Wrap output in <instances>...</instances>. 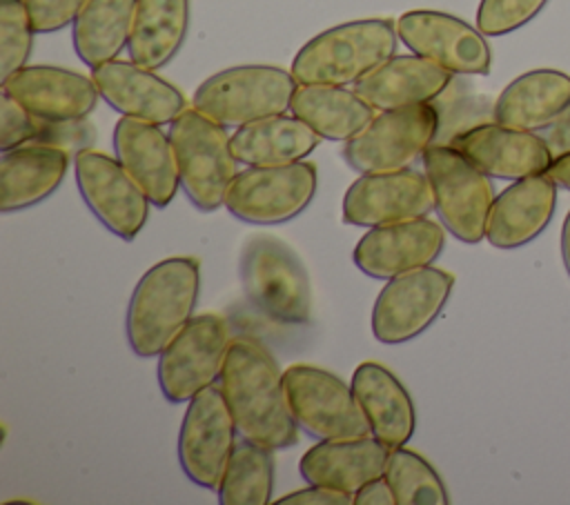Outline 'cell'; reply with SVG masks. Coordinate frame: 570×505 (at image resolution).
<instances>
[{"instance_id": "6da1fadb", "label": "cell", "mask_w": 570, "mask_h": 505, "mask_svg": "<svg viewBox=\"0 0 570 505\" xmlns=\"http://www.w3.org/2000/svg\"><path fill=\"white\" fill-rule=\"evenodd\" d=\"M218 385L240 436L269 449L296 445L298 425L287 405L283 369L263 343L232 338Z\"/></svg>"}, {"instance_id": "7a4b0ae2", "label": "cell", "mask_w": 570, "mask_h": 505, "mask_svg": "<svg viewBox=\"0 0 570 505\" xmlns=\"http://www.w3.org/2000/svg\"><path fill=\"white\" fill-rule=\"evenodd\" d=\"M200 294V263L191 256H171L149 267L136 283L125 334L136 356H158L194 318Z\"/></svg>"}, {"instance_id": "3957f363", "label": "cell", "mask_w": 570, "mask_h": 505, "mask_svg": "<svg viewBox=\"0 0 570 505\" xmlns=\"http://www.w3.org/2000/svg\"><path fill=\"white\" fill-rule=\"evenodd\" d=\"M396 22L365 18L336 24L307 40L292 60L298 85H356L396 53Z\"/></svg>"}, {"instance_id": "277c9868", "label": "cell", "mask_w": 570, "mask_h": 505, "mask_svg": "<svg viewBox=\"0 0 570 505\" xmlns=\"http://www.w3.org/2000/svg\"><path fill=\"white\" fill-rule=\"evenodd\" d=\"M247 300L269 320L305 325L312 316L309 276L298 254L272 234H252L238 258Z\"/></svg>"}, {"instance_id": "5b68a950", "label": "cell", "mask_w": 570, "mask_h": 505, "mask_svg": "<svg viewBox=\"0 0 570 505\" xmlns=\"http://www.w3.org/2000/svg\"><path fill=\"white\" fill-rule=\"evenodd\" d=\"M180 189L189 202L209 214L225 207L227 189L236 178V158L227 127L196 107H187L171 125Z\"/></svg>"}, {"instance_id": "8992f818", "label": "cell", "mask_w": 570, "mask_h": 505, "mask_svg": "<svg viewBox=\"0 0 570 505\" xmlns=\"http://www.w3.org/2000/svg\"><path fill=\"white\" fill-rule=\"evenodd\" d=\"M421 162L441 225L465 245L481 242L490 207L497 198L490 176L448 142L430 145Z\"/></svg>"}, {"instance_id": "52a82bcc", "label": "cell", "mask_w": 570, "mask_h": 505, "mask_svg": "<svg viewBox=\"0 0 570 505\" xmlns=\"http://www.w3.org/2000/svg\"><path fill=\"white\" fill-rule=\"evenodd\" d=\"M298 80L292 71L274 65H238L205 78L194 91V107L225 127L285 113Z\"/></svg>"}, {"instance_id": "ba28073f", "label": "cell", "mask_w": 570, "mask_h": 505, "mask_svg": "<svg viewBox=\"0 0 570 505\" xmlns=\"http://www.w3.org/2000/svg\"><path fill=\"white\" fill-rule=\"evenodd\" d=\"M439 125L432 102L379 111L343 145V160L358 174L407 169L436 142Z\"/></svg>"}, {"instance_id": "9c48e42d", "label": "cell", "mask_w": 570, "mask_h": 505, "mask_svg": "<svg viewBox=\"0 0 570 505\" xmlns=\"http://www.w3.org/2000/svg\"><path fill=\"white\" fill-rule=\"evenodd\" d=\"M287 405L298 429L316 440L370 436V423L347 385L314 365H289L283 372Z\"/></svg>"}, {"instance_id": "30bf717a", "label": "cell", "mask_w": 570, "mask_h": 505, "mask_svg": "<svg viewBox=\"0 0 570 505\" xmlns=\"http://www.w3.org/2000/svg\"><path fill=\"white\" fill-rule=\"evenodd\" d=\"M316 185V167L307 160L245 167L227 189L225 209L247 225H281L307 209Z\"/></svg>"}, {"instance_id": "8fae6325", "label": "cell", "mask_w": 570, "mask_h": 505, "mask_svg": "<svg viewBox=\"0 0 570 505\" xmlns=\"http://www.w3.org/2000/svg\"><path fill=\"white\" fill-rule=\"evenodd\" d=\"M229 343L232 334L223 316H194L158 354V385L163 396L174 405H183L218 383Z\"/></svg>"}, {"instance_id": "7c38bea8", "label": "cell", "mask_w": 570, "mask_h": 505, "mask_svg": "<svg viewBox=\"0 0 570 505\" xmlns=\"http://www.w3.org/2000/svg\"><path fill=\"white\" fill-rule=\"evenodd\" d=\"M240 434L218 383L196 394L178 432V463L185 476L205 489H218Z\"/></svg>"}, {"instance_id": "4fadbf2b", "label": "cell", "mask_w": 570, "mask_h": 505, "mask_svg": "<svg viewBox=\"0 0 570 505\" xmlns=\"http://www.w3.org/2000/svg\"><path fill=\"white\" fill-rule=\"evenodd\" d=\"M454 276L425 265L385 283L372 307V334L383 345H401L423 334L443 311Z\"/></svg>"}, {"instance_id": "5bb4252c", "label": "cell", "mask_w": 570, "mask_h": 505, "mask_svg": "<svg viewBox=\"0 0 570 505\" xmlns=\"http://www.w3.org/2000/svg\"><path fill=\"white\" fill-rule=\"evenodd\" d=\"M78 191L89 211L122 240H134L154 207L116 156L85 149L73 156Z\"/></svg>"}, {"instance_id": "9a60e30c", "label": "cell", "mask_w": 570, "mask_h": 505, "mask_svg": "<svg viewBox=\"0 0 570 505\" xmlns=\"http://www.w3.org/2000/svg\"><path fill=\"white\" fill-rule=\"evenodd\" d=\"M399 40L454 76H485L492 67V51L479 27L432 9L405 11L396 18Z\"/></svg>"}, {"instance_id": "2e32d148", "label": "cell", "mask_w": 570, "mask_h": 505, "mask_svg": "<svg viewBox=\"0 0 570 505\" xmlns=\"http://www.w3.org/2000/svg\"><path fill=\"white\" fill-rule=\"evenodd\" d=\"M434 211V196L425 171L412 167L361 174L345 191L341 216L352 227H381L423 218Z\"/></svg>"}, {"instance_id": "e0dca14e", "label": "cell", "mask_w": 570, "mask_h": 505, "mask_svg": "<svg viewBox=\"0 0 570 505\" xmlns=\"http://www.w3.org/2000/svg\"><path fill=\"white\" fill-rule=\"evenodd\" d=\"M445 247V227L428 216L370 227L352 251L354 265L376 278L390 280L399 274L432 265Z\"/></svg>"}, {"instance_id": "ac0fdd59", "label": "cell", "mask_w": 570, "mask_h": 505, "mask_svg": "<svg viewBox=\"0 0 570 505\" xmlns=\"http://www.w3.org/2000/svg\"><path fill=\"white\" fill-rule=\"evenodd\" d=\"M448 145L456 147L483 174L499 180H519L546 174L552 154L537 131L488 120L456 133Z\"/></svg>"}, {"instance_id": "d6986e66", "label": "cell", "mask_w": 570, "mask_h": 505, "mask_svg": "<svg viewBox=\"0 0 570 505\" xmlns=\"http://www.w3.org/2000/svg\"><path fill=\"white\" fill-rule=\"evenodd\" d=\"M100 98L120 116L156 125H171L185 109V96L154 69L134 60H109L91 69Z\"/></svg>"}, {"instance_id": "ffe728a7", "label": "cell", "mask_w": 570, "mask_h": 505, "mask_svg": "<svg viewBox=\"0 0 570 505\" xmlns=\"http://www.w3.org/2000/svg\"><path fill=\"white\" fill-rule=\"evenodd\" d=\"M114 154L154 207L165 209L174 200L180 176L169 131L165 133L156 122L120 116L114 127Z\"/></svg>"}, {"instance_id": "44dd1931", "label": "cell", "mask_w": 570, "mask_h": 505, "mask_svg": "<svg viewBox=\"0 0 570 505\" xmlns=\"http://www.w3.org/2000/svg\"><path fill=\"white\" fill-rule=\"evenodd\" d=\"M0 85L42 120L87 118L100 98L94 78L51 65H27Z\"/></svg>"}, {"instance_id": "7402d4cb", "label": "cell", "mask_w": 570, "mask_h": 505, "mask_svg": "<svg viewBox=\"0 0 570 505\" xmlns=\"http://www.w3.org/2000/svg\"><path fill=\"white\" fill-rule=\"evenodd\" d=\"M557 187L548 171L512 180L490 207L485 240L497 249L532 242L554 216Z\"/></svg>"}, {"instance_id": "603a6c76", "label": "cell", "mask_w": 570, "mask_h": 505, "mask_svg": "<svg viewBox=\"0 0 570 505\" xmlns=\"http://www.w3.org/2000/svg\"><path fill=\"white\" fill-rule=\"evenodd\" d=\"M452 80V71L419 53H394L352 87L376 111H387L434 102Z\"/></svg>"}, {"instance_id": "cb8c5ba5", "label": "cell", "mask_w": 570, "mask_h": 505, "mask_svg": "<svg viewBox=\"0 0 570 505\" xmlns=\"http://www.w3.org/2000/svg\"><path fill=\"white\" fill-rule=\"evenodd\" d=\"M390 447L379 438H332L309 447L301 461L298 472L312 485H325L356 494L365 483L383 476Z\"/></svg>"}, {"instance_id": "d4e9b609", "label": "cell", "mask_w": 570, "mask_h": 505, "mask_svg": "<svg viewBox=\"0 0 570 505\" xmlns=\"http://www.w3.org/2000/svg\"><path fill=\"white\" fill-rule=\"evenodd\" d=\"M354 396L370 423V432L390 449L405 445L416 427L410 392L381 363H361L350 380Z\"/></svg>"}, {"instance_id": "484cf974", "label": "cell", "mask_w": 570, "mask_h": 505, "mask_svg": "<svg viewBox=\"0 0 570 505\" xmlns=\"http://www.w3.org/2000/svg\"><path fill=\"white\" fill-rule=\"evenodd\" d=\"M69 160L67 151L45 142H27L2 151L0 209L11 214L49 198L65 180Z\"/></svg>"}, {"instance_id": "4316f807", "label": "cell", "mask_w": 570, "mask_h": 505, "mask_svg": "<svg viewBox=\"0 0 570 505\" xmlns=\"http://www.w3.org/2000/svg\"><path fill=\"white\" fill-rule=\"evenodd\" d=\"M570 105V76L559 69H532L514 78L492 105V120L525 129H546Z\"/></svg>"}, {"instance_id": "83f0119b", "label": "cell", "mask_w": 570, "mask_h": 505, "mask_svg": "<svg viewBox=\"0 0 570 505\" xmlns=\"http://www.w3.org/2000/svg\"><path fill=\"white\" fill-rule=\"evenodd\" d=\"M321 140L309 125L285 111L236 127L232 151L245 167H274L305 160Z\"/></svg>"}, {"instance_id": "f1b7e54d", "label": "cell", "mask_w": 570, "mask_h": 505, "mask_svg": "<svg viewBox=\"0 0 570 505\" xmlns=\"http://www.w3.org/2000/svg\"><path fill=\"white\" fill-rule=\"evenodd\" d=\"M289 111L323 140L334 142H347L376 116L354 87L341 85H298Z\"/></svg>"}, {"instance_id": "f546056e", "label": "cell", "mask_w": 570, "mask_h": 505, "mask_svg": "<svg viewBox=\"0 0 570 505\" xmlns=\"http://www.w3.org/2000/svg\"><path fill=\"white\" fill-rule=\"evenodd\" d=\"M189 29V0H136L134 27L127 44L129 60L147 69L169 65Z\"/></svg>"}, {"instance_id": "4dcf8cb0", "label": "cell", "mask_w": 570, "mask_h": 505, "mask_svg": "<svg viewBox=\"0 0 570 505\" xmlns=\"http://www.w3.org/2000/svg\"><path fill=\"white\" fill-rule=\"evenodd\" d=\"M136 0H87L71 24V40L78 58L96 69L116 60L129 44Z\"/></svg>"}, {"instance_id": "1f68e13d", "label": "cell", "mask_w": 570, "mask_h": 505, "mask_svg": "<svg viewBox=\"0 0 570 505\" xmlns=\"http://www.w3.org/2000/svg\"><path fill=\"white\" fill-rule=\"evenodd\" d=\"M274 449L238 438L216 489L220 505H267L274 492Z\"/></svg>"}, {"instance_id": "d6a6232c", "label": "cell", "mask_w": 570, "mask_h": 505, "mask_svg": "<svg viewBox=\"0 0 570 505\" xmlns=\"http://www.w3.org/2000/svg\"><path fill=\"white\" fill-rule=\"evenodd\" d=\"M396 505H445L450 501L439 472L405 445L390 449L385 472Z\"/></svg>"}, {"instance_id": "836d02e7", "label": "cell", "mask_w": 570, "mask_h": 505, "mask_svg": "<svg viewBox=\"0 0 570 505\" xmlns=\"http://www.w3.org/2000/svg\"><path fill=\"white\" fill-rule=\"evenodd\" d=\"M33 22L22 0H0V82L27 67L33 49Z\"/></svg>"}, {"instance_id": "e575fe53", "label": "cell", "mask_w": 570, "mask_h": 505, "mask_svg": "<svg viewBox=\"0 0 570 505\" xmlns=\"http://www.w3.org/2000/svg\"><path fill=\"white\" fill-rule=\"evenodd\" d=\"M550 0H481L476 27L483 36H505L528 24Z\"/></svg>"}, {"instance_id": "d590c367", "label": "cell", "mask_w": 570, "mask_h": 505, "mask_svg": "<svg viewBox=\"0 0 570 505\" xmlns=\"http://www.w3.org/2000/svg\"><path fill=\"white\" fill-rule=\"evenodd\" d=\"M96 140V129L87 118L76 120H40V129L31 142L53 145L69 156H78L85 149H91Z\"/></svg>"}, {"instance_id": "8d00e7d4", "label": "cell", "mask_w": 570, "mask_h": 505, "mask_svg": "<svg viewBox=\"0 0 570 505\" xmlns=\"http://www.w3.org/2000/svg\"><path fill=\"white\" fill-rule=\"evenodd\" d=\"M38 116H33L27 107L13 100L9 93L0 89V149L9 151L13 147L27 145L36 138L40 129Z\"/></svg>"}, {"instance_id": "74e56055", "label": "cell", "mask_w": 570, "mask_h": 505, "mask_svg": "<svg viewBox=\"0 0 570 505\" xmlns=\"http://www.w3.org/2000/svg\"><path fill=\"white\" fill-rule=\"evenodd\" d=\"M36 33L60 31L78 18L87 0H22Z\"/></svg>"}, {"instance_id": "f35d334b", "label": "cell", "mask_w": 570, "mask_h": 505, "mask_svg": "<svg viewBox=\"0 0 570 505\" xmlns=\"http://www.w3.org/2000/svg\"><path fill=\"white\" fill-rule=\"evenodd\" d=\"M276 505H354V496L343 489L309 483L303 489L281 496Z\"/></svg>"}, {"instance_id": "ab89813d", "label": "cell", "mask_w": 570, "mask_h": 505, "mask_svg": "<svg viewBox=\"0 0 570 505\" xmlns=\"http://www.w3.org/2000/svg\"><path fill=\"white\" fill-rule=\"evenodd\" d=\"M541 136L552 158L561 154H570V105L546 129H541Z\"/></svg>"}, {"instance_id": "60d3db41", "label": "cell", "mask_w": 570, "mask_h": 505, "mask_svg": "<svg viewBox=\"0 0 570 505\" xmlns=\"http://www.w3.org/2000/svg\"><path fill=\"white\" fill-rule=\"evenodd\" d=\"M354 505H396V498L385 476H379L354 494Z\"/></svg>"}, {"instance_id": "b9f144b4", "label": "cell", "mask_w": 570, "mask_h": 505, "mask_svg": "<svg viewBox=\"0 0 570 505\" xmlns=\"http://www.w3.org/2000/svg\"><path fill=\"white\" fill-rule=\"evenodd\" d=\"M548 174L552 176V180L557 185H561L563 189L570 191V154H561V156L552 158V162L548 167Z\"/></svg>"}, {"instance_id": "7bdbcfd3", "label": "cell", "mask_w": 570, "mask_h": 505, "mask_svg": "<svg viewBox=\"0 0 570 505\" xmlns=\"http://www.w3.org/2000/svg\"><path fill=\"white\" fill-rule=\"evenodd\" d=\"M561 258H563V265H566V271L570 276V211L563 220V227H561Z\"/></svg>"}]
</instances>
